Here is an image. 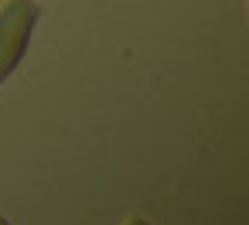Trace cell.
I'll list each match as a JSON object with an SVG mask.
<instances>
[{
	"instance_id": "1",
	"label": "cell",
	"mask_w": 249,
	"mask_h": 225,
	"mask_svg": "<svg viewBox=\"0 0 249 225\" xmlns=\"http://www.w3.org/2000/svg\"><path fill=\"white\" fill-rule=\"evenodd\" d=\"M38 14H41V7L35 0H7L0 7V86L21 65L31 31L38 24Z\"/></svg>"
},
{
	"instance_id": "2",
	"label": "cell",
	"mask_w": 249,
	"mask_h": 225,
	"mask_svg": "<svg viewBox=\"0 0 249 225\" xmlns=\"http://www.w3.org/2000/svg\"><path fill=\"white\" fill-rule=\"evenodd\" d=\"M126 225H150V222H147V218H130Z\"/></svg>"
},
{
	"instance_id": "3",
	"label": "cell",
	"mask_w": 249,
	"mask_h": 225,
	"mask_svg": "<svg viewBox=\"0 0 249 225\" xmlns=\"http://www.w3.org/2000/svg\"><path fill=\"white\" fill-rule=\"evenodd\" d=\"M0 225H11V222H7V218H4V215H0Z\"/></svg>"
}]
</instances>
